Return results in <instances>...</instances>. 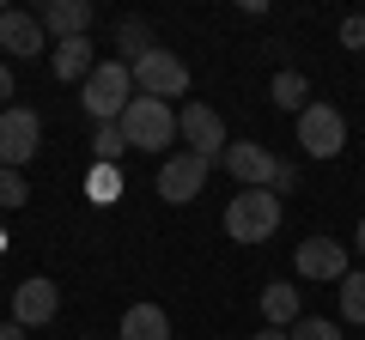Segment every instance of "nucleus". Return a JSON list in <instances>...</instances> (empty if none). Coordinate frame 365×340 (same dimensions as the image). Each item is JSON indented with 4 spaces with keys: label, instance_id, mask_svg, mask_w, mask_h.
Instances as JSON below:
<instances>
[{
    "label": "nucleus",
    "instance_id": "f257e3e1",
    "mask_svg": "<svg viewBox=\"0 0 365 340\" xmlns=\"http://www.w3.org/2000/svg\"><path fill=\"white\" fill-rule=\"evenodd\" d=\"M287 219V201L274 195V188H237L225 201V237L232 243H268Z\"/></svg>",
    "mask_w": 365,
    "mask_h": 340
},
{
    "label": "nucleus",
    "instance_id": "f03ea898",
    "mask_svg": "<svg viewBox=\"0 0 365 340\" xmlns=\"http://www.w3.org/2000/svg\"><path fill=\"white\" fill-rule=\"evenodd\" d=\"M79 104H86V116L104 128V122H122V110L134 104V73L122 61H98L86 73V85H79Z\"/></svg>",
    "mask_w": 365,
    "mask_h": 340
},
{
    "label": "nucleus",
    "instance_id": "7ed1b4c3",
    "mask_svg": "<svg viewBox=\"0 0 365 340\" xmlns=\"http://www.w3.org/2000/svg\"><path fill=\"white\" fill-rule=\"evenodd\" d=\"M122 134H128L134 152H165V146H177V110L134 92V104L122 110Z\"/></svg>",
    "mask_w": 365,
    "mask_h": 340
},
{
    "label": "nucleus",
    "instance_id": "20e7f679",
    "mask_svg": "<svg viewBox=\"0 0 365 340\" xmlns=\"http://www.w3.org/2000/svg\"><path fill=\"white\" fill-rule=\"evenodd\" d=\"M299 146H304V158H341L347 152V116L335 104H304L299 110Z\"/></svg>",
    "mask_w": 365,
    "mask_h": 340
},
{
    "label": "nucleus",
    "instance_id": "39448f33",
    "mask_svg": "<svg viewBox=\"0 0 365 340\" xmlns=\"http://www.w3.org/2000/svg\"><path fill=\"white\" fill-rule=\"evenodd\" d=\"M37 146H43V116L25 110V104H6L0 110V164L25 170L31 158H37Z\"/></svg>",
    "mask_w": 365,
    "mask_h": 340
},
{
    "label": "nucleus",
    "instance_id": "423d86ee",
    "mask_svg": "<svg viewBox=\"0 0 365 340\" xmlns=\"http://www.w3.org/2000/svg\"><path fill=\"white\" fill-rule=\"evenodd\" d=\"M128 73H134V92H140V97H158V104H170V97L189 92V67H182V55H170V49L140 55Z\"/></svg>",
    "mask_w": 365,
    "mask_h": 340
},
{
    "label": "nucleus",
    "instance_id": "0eeeda50",
    "mask_svg": "<svg viewBox=\"0 0 365 340\" xmlns=\"http://www.w3.org/2000/svg\"><path fill=\"white\" fill-rule=\"evenodd\" d=\"M177 140L189 146L195 158H207V164H220V152L232 146V140H225V122H220V110H213V104H182Z\"/></svg>",
    "mask_w": 365,
    "mask_h": 340
},
{
    "label": "nucleus",
    "instance_id": "6e6552de",
    "mask_svg": "<svg viewBox=\"0 0 365 340\" xmlns=\"http://www.w3.org/2000/svg\"><path fill=\"white\" fill-rule=\"evenodd\" d=\"M207 176H213L207 158H195V152H170L165 164H158V201H170V207H189V201L207 188Z\"/></svg>",
    "mask_w": 365,
    "mask_h": 340
},
{
    "label": "nucleus",
    "instance_id": "1a4fd4ad",
    "mask_svg": "<svg viewBox=\"0 0 365 340\" xmlns=\"http://www.w3.org/2000/svg\"><path fill=\"white\" fill-rule=\"evenodd\" d=\"M220 164H225V176L244 183V188H274V176H280V158H274L268 146H256V140H232L220 152Z\"/></svg>",
    "mask_w": 365,
    "mask_h": 340
},
{
    "label": "nucleus",
    "instance_id": "9d476101",
    "mask_svg": "<svg viewBox=\"0 0 365 340\" xmlns=\"http://www.w3.org/2000/svg\"><path fill=\"white\" fill-rule=\"evenodd\" d=\"M292 267H299V280L341 286V280H347V243H335V237H304L299 255H292Z\"/></svg>",
    "mask_w": 365,
    "mask_h": 340
},
{
    "label": "nucleus",
    "instance_id": "9b49d317",
    "mask_svg": "<svg viewBox=\"0 0 365 340\" xmlns=\"http://www.w3.org/2000/svg\"><path fill=\"white\" fill-rule=\"evenodd\" d=\"M55 310H61V286H55V280L31 274V280H19V286H13V322L19 328H49Z\"/></svg>",
    "mask_w": 365,
    "mask_h": 340
},
{
    "label": "nucleus",
    "instance_id": "f8f14e48",
    "mask_svg": "<svg viewBox=\"0 0 365 340\" xmlns=\"http://www.w3.org/2000/svg\"><path fill=\"white\" fill-rule=\"evenodd\" d=\"M49 49V37H43V25H37V13H0V61L13 55V61H37V55Z\"/></svg>",
    "mask_w": 365,
    "mask_h": 340
},
{
    "label": "nucleus",
    "instance_id": "ddd939ff",
    "mask_svg": "<svg viewBox=\"0 0 365 340\" xmlns=\"http://www.w3.org/2000/svg\"><path fill=\"white\" fill-rule=\"evenodd\" d=\"M37 25H43V37H55V43L86 37L91 31V0H49V6H37Z\"/></svg>",
    "mask_w": 365,
    "mask_h": 340
},
{
    "label": "nucleus",
    "instance_id": "4468645a",
    "mask_svg": "<svg viewBox=\"0 0 365 340\" xmlns=\"http://www.w3.org/2000/svg\"><path fill=\"white\" fill-rule=\"evenodd\" d=\"M49 67H55V79H67V85H86V73L98 67V61H91V37L55 43V49H49Z\"/></svg>",
    "mask_w": 365,
    "mask_h": 340
},
{
    "label": "nucleus",
    "instance_id": "2eb2a0df",
    "mask_svg": "<svg viewBox=\"0 0 365 340\" xmlns=\"http://www.w3.org/2000/svg\"><path fill=\"white\" fill-rule=\"evenodd\" d=\"M116 340H170V316L158 310V304H128Z\"/></svg>",
    "mask_w": 365,
    "mask_h": 340
},
{
    "label": "nucleus",
    "instance_id": "dca6fc26",
    "mask_svg": "<svg viewBox=\"0 0 365 340\" xmlns=\"http://www.w3.org/2000/svg\"><path fill=\"white\" fill-rule=\"evenodd\" d=\"M262 316H268V328H292V322L304 316V304H299V286H287V280L262 286Z\"/></svg>",
    "mask_w": 365,
    "mask_h": 340
},
{
    "label": "nucleus",
    "instance_id": "f3484780",
    "mask_svg": "<svg viewBox=\"0 0 365 340\" xmlns=\"http://www.w3.org/2000/svg\"><path fill=\"white\" fill-rule=\"evenodd\" d=\"M116 49H122V67H134L140 55L158 49V37H153V25H146V18H116Z\"/></svg>",
    "mask_w": 365,
    "mask_h": 340
},
{
    "label": "nucleus",
    "instance_id": "a211bd4d",
    "mask_svg": "<svg viewBox=\"0 0 365 340\" xmlns=\"http://www.w3.org/2000/svg\"><path fill=\"white\" fill-rule=\"evenodd\" d=\"M268 97L280 110H292V116H299L304 104H311V79L299 73V67H280V73H274V85H268Z\"/></svg>",
    "mask_w": 365,
    "mask_h": 340
},
{
    "label": "nucleus",
    "instance_id": "6ab92c4d",
    "mask_svg": "<svg viewBox=\"0 0 365 340\" xmlns=\"http://www.w3.org/2000/svg\"><path fill=\"white\" fill-rule=\"evenodd\" d=\"M128 152L134 146H128V134H122V122H104V128L91 134V158H98V164H122Z\"/></svg>",
    "mask_w": 365,
    "mask_h": 340
},
{
    "label": "nucleus",
    "instance_id": "aec40b11",
    "mask_svg": "<svg viewBox=\"0 0 365 340\" xmlns=\"http://www.w3.org/2000/svg\"><path fill=\"white\" fill-rule=\"evenodd\" d=\"M341 322H353V328H359L365 322V274H359V267H347V280H341Z\"/></svg>",
    "mask_w": 365,
    "mask_h": 340
},
{
    "label": "nucleus",
    "instance_id": "412c9836",
    "mask_svg": "<svg viewBox=\"0 0 365 340\" xmlns=\"http://www.w3.org/2000/svg\"><path fill=\"white\" fill-rule=\"evenodd\" d=\"M287 334L292 340H341V322H329V316H299Z\"/></svg>",
    "mask_w": 365,
    "mask_h": 340
},
{
    "label": "nucleus",
    "instance_id": "4be33fe9",
    "mask_svg": "<svg viewBox=\"0 0 365 340\" xmlns=\"http://www.w3.org/2000/svg\"><path fill=\"white\" fill-rule=\"evenodd\" d=\"M116 195H122V170H116V164H98V170H91V201L110 207Z\"/></svg>",
    "mask_w": 365,
    "mask_h": 340
},
{
    "label": "nucleus",
    "instance_id": "5701e85b",
    "mask_svg": "<svg viewBox=\"0 0 365 340\" xmlns=\"http://www.w3.org/2000/svg\"><path fill=\"white\" fill-rule=\"evenodd\" d=\"M25 195H31V188H25V170H6V164H0V213L25 207Z\"/></svg>",
    "mask_w": 365,
    "mask_h": 340
},
{
    "label": "nucleus",
    "instance_id": "b1692460",
    "mask_svg": "<svg viewBox=\"0 0 365 340\" xmlns=\"http://www.w3.org/2000/svg\"><path fill=\"white\" fill-rule=\"evenodd\" d=\"M341 43H347V49H365V13L341 18Z\"/></svg>",
    "mask_w": 365,
    "mask_h": 340
},
{
    "label": "nucleus",
    "instance_id": "393cba45",
    "mask_svg": "<svg viewBox=\"0 0 365 340\" xmlns=\"http://www.w3.org/2000/svg\"><path fill=\"white\" fill-rule=\"evenodd\" d=\"M299 188V164H280V176H274V195H292Z\"/></svg>",
    "mask_w": 365,
    "mask_h": 340
},
{
    "label": "nucleus",
    "instance_id": "a878e982",
    "mask_svg": "<svg viewBox=\"0 0 365 340\" xmlns=\"http://www.w3.org/2000/svg\"><path fill=\"white\" fill-rule=\"evenodd\" d=\"M6 97H13V67L0 61V110H6Z\"/></svg>",
    "mask_w": 365,
    "mask_h": 340
},
{
    "label": "nucleus",
    "instance_id": "bb28decb",
    "mask_svg": "<svg viewBox=\"0 0 365 340\" xmlns=\"http://www.w3.org/2000/svg\"><path fill=\"white\" fill-rule=\"evenodd\" d=\"M0 340H31V328H19V322H0Z\"/></svg>",
    "mask_w": 365,
    "mask_h": 340
},
{
    "label": "nucleus",
    "instance_id": "cd10ccee",
    "mask_svg": "<svg viewBox=\"0 0 365 340\" xmlns=\"http://www.w3.org/2000/svg\"><path fill=\"white\" fill-rule=\"evenodd\" d=\"M256 340H292V334H287V328H262Z\"/></svg>",
    "mask_w": 365,
    "mask_h": 340
},
{
    "label": "nucleus",
    "instance_id": "c85d7f7f",
    "mask_svg": "<svg viewBox=\"0 0 365 340\" xmlns=\"http://www.w3.org/2000/svg\"><path fill=\"white\" fill-rule=\"evenodd\" d=\"M353 249H359V255H365V219H359V231H353Z\"/></svg>",
    "mask_w": 365,
    "mask_h": 340
},
{
    "label": "nucleus",
    "instance_id": "c756f323",
    "mask_svg": "<svg viewBox=\"0 0 365 340\" xmlns=\"http://www.w3.org/2000/svg\"><path fill=\"white\" fill-rule=\"evenodd\" d=\"M79 340H104V334H79Z\"/></svg>",
    "mask_w": 365,
    "mask_h": 340
},
{
    "label": "nucleus",
    "instance_id": "7c9ffc66",
    "mask_svg": "<svg viewBox=\"0 0 365 340\" xmlns=\"http://www.w3.org/2000/svg\"><path fill=\"white\" fill-rule=\"evenodd\" d=\"M0 249H6V237H0Z\"/></svg>",
    "mask_w": 365,
    "mask_h": 340
}]
</instances>
